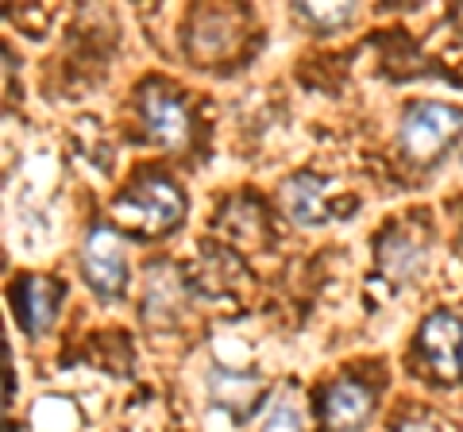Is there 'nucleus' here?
<instances>
[{"instance_id": "f257e3e1", "label": "nucleus", "mask_w": 463, "mask_h": 432, "mask_svg": "<svg viewBox=\"0 0 463 432\" xmlns=\"http://www.w3.org/2000/svg\"><path fill=\"white\" fill-rule=\"evenodd\" d=\"M116 216L139 236H166L182 224L185 197L170 178H143L116 201Z\"/></svg>"}, {"instance_id": "f03ea898", "label": "nucleus", "mask_w": 463, "mask_h": 432, "mask_svg": "<svg viewBox=\"0 0 463 432\" xmlns=\"http://www.w3.org/2000/svg\"><path fill=\"white\" fill-rule=\"evenodd\" d=\"M459 132H463V112L456 105L421 100V105H413L402 120V147L413 163H432Z\"/></svg>"}, {"instance_id": "7ed1b4c3", "label": "nucleus", "mask_w": 463, "mask_h": 432, "mask_svg": "<svg viewBox=\"0 0 463 432\" xmlns=\"http://www.w3.org/2000/svg\"><path fill=\"white\" fill-rule=\"evenodd\" d=\"M81 270H85V282L97 297H120L124 286H128V255H124V243L112 228H93L85 236V248H81Z\"/></svg>"}, {"instance_id": "20e7f679", "label": "nucleus", "mask_w": 463, "mask_h": 432, "mask_svg": "<svg viewBox=\"0 0 463 432\" xmlns=\"http://www.w3.org/2000/svg\"><path fill=\"white\" fill-rule=\"evenodd\" d=\"M421 355L429 359V367L440 374V379H456L459 374V348H463V321L452 313H429L421 324Z\"/></svg>"}, {"instance_id": "39448f33", "label": "nucleus", "mask_w": 463, "mask_h": 432, "mask_svg": "<svg viewBox=\"0 0 463 432\" xmlns=\"http://www.w3.org/2000/svg\"><path fill=\"white\" fill-rule=\"evenodd\" d=\"M371 409H374L371 390L352 379L332 382L321 398V421L328 432H359L371 421Z\"/></svg>"}, {"instance_id": "423d86ee", "label": "nucleus", "mask_w": 463, "mask_h": 432, "mask_svg": "<svg viewBox=\"0 0 463 432\" xmlns=\"http://www.w3.org/2000/svg\"><path fill=\"white\" fill-rule=\"evenodd\" d=\"M58 301H62V286L51 282V278H24L16 290H12V305H16V316H20V324L32 336L47 333V328L54 324Z\"/></svg>"}, {"instance_id": "0eeeda50", "label": "nucleus", "mask_w": 463, "mask_h": 432, "mask_svg": "<svg viewBox=\"0 0 463 432\" xmlns=\"http://www.w3.org/2000/svg\"><path fill=\"white\" fill-rule=\"evenodd\" d=\"M143 124H147V132L158 143H166V147H178V143L185 139V127H190L182 100L170 97V93H147L143 97Z\"/></svg>"}, {"instance_id": "6e6552de", "label": "nucleus", "mask_w": 463, "mask_h": 432, "mask_svg": "<svg viewBox=\"0 0 463 432\" xmlns=\"http://www.w3.org/2000/svg\"><path fill=\"white\" fill-rule=\"evenodd\" d=\"M282 205L289 212V221L306 224V228H317L328 221V209H325V185L321 178L313 174H298L282 185Z\"/></svg>"}, {"instance_id": "1a4fd4ad", "label": "nucleus", "mask_w": 463, "mask_h": 432, "mask_svg": "<svg viewBox=\"0 0 463 432\" xmlns=\"http://www.w3.org/2000/svg\"><path fill=\"white\" fill-rule=\"evenodd\" d=\"M209 390H213V398L221 401L224 409L236 406V413L243 417V413L251 409V401L259 398V379H255V374H228V371H213Z\"/></svg>"}, {"instance_id": "9d476101", "label": "nucleus", "mask_w": 463, "mask_h": 432, "mask_svg": "<svg viewBox=\"0 0 463 432\" xmlns=\"http://www.w3.org/2000/svg\"><path fill=\"white\" fill-rule=\"evenodd\" d=\"M263 432H301V409H298V401L289 394L274 401V409L267 413V421H263Z\"/></svg>"}, {"instance_id": "9b49d317", "label": "nucleus", "mask_w": 463, "mask_h": 432, "mask_svg": "<svg viewBox=\"0 0 463 432\" xmlns=\"http://www.w3.org/2000/svg\"><path fill=\"white\" fill-rule=\"evenodd\" d=\"M301 16L313 20L317 27H344L355 16L352 5H301Z\"/></svg>"}, {"instance_id": "f8f14e48", "label": "nucleus", "mask_w": 463, "mask_h": 432, "mask_svg": "<svg viewBox=\"0 0 463 432\" xmlns=\"http://www.w3.org/2000/svg\"><path fill=\"white\" fill-rule=\"evenodd\" d=\"M398 432H440L437 425H429V421H410V425H402Z\"/></svg>"}, {"instance_id": "ddd939ff", "label": "nucleus", "mask_w": 463, "mask_h": 432, "mask_svg": "<svg viewBox=\"0 0 463 432\" xmlns=\"http://www.w3.org/2000/svg\"><path fill=\"white\" fill-rule=\"evenodd\" d=\"M459 374H463V348H459Z\"/></svg>"}]
</instances>
